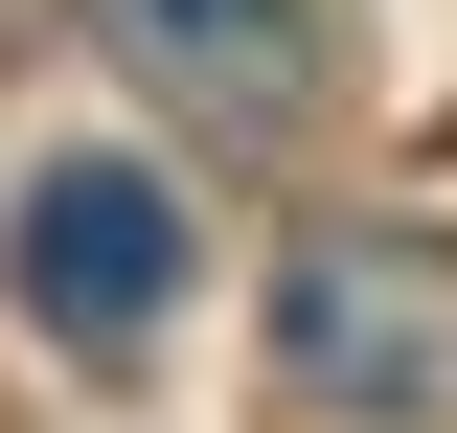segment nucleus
<instances>
[{"mask_svg":"<svg viewBox=\"0 0 457 433\" xmlns=\"http://www.w3.org/2000/svg\"><path fill=\"white\" fill-rule=\"evenodd\" d=\"M114 46L161 69L206 137H275L297 114V0H114Z\"/></svg>","mask_w":457,"mask_h":433,"instance_id":"obj_3","label":"nucleus"},{"mask_svg":"<svg viewBox=\"0 0 457 433\" xmlns=\"http://www.w3.org/2000/svg\"><path fill=\"white\" fill-rule=\"evenodd\" d=\"M275 411H343V433L457 411V274L411 228H297V274H275Z\"/></svg>","mask_w":457,"mask_h":433,"instance_id":"obj_1","label":"nucleus"},{"mask_svg":"<svg viewBox=\"0 0 457 433\" xmlns=\"http://www.w3.org/2000/svg\"><path fill=\"white\" fill-rule=\"evenodd\" d=\"M23 297H46V342H92V365H137L183 297V206L137 160H46L23 183Z\"/></svg>","mask_w":457,"mask_h":433,"instance_id":"obj_2","label":"nucleus"}]
</instances>
